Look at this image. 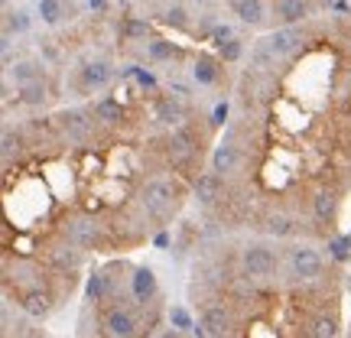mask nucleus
Returning a JSON list of instances; mask_svg holds the SVG:
<instances>
[{"label":"nucleus","instance_id":"17","mask_svg":"<svg viewBox=\"0 0 351 338\" xmlns=\"http://www.w3.org/2000/svg\"><path fill=\"white\" fill-rule=\"evenodd\" d=\"M36 16L46 26H62L72 16H78L75 0H36Z\"/></svg>","mask_w":351,"mask_h":338},{"label":"nucleus","instance_id":"16","mask_svg":"<svg viewBox=\"0 0 351 338\" xmlns=\"http://www.w3.org/2000/svg\"><path fill=\"white\" fill-rule=\"evenodd\" d=\"M130 289H134V300H137L140 309H147V306L160 300V283H156V274L150 267H137L130 274Z\"/></svg>","mask_w":351,"mask_h":338},{"label":"nucleus","instance_id":"25","mask_svg":"<svg viewBox=\"0 0 351 338\" xmlns=\"http://www.w3.org/2000/svg\"><path fill=\"white\" fill-rule=\"evenodd\" d=\"M91 114H95V121L104 127H121L124 124V104L117 98H98L91 101Z\"/></svg>","mask_w":351,"mask_h":338},{"label":"nucleus","instance_id":"11","mask_svg":"<svg viewBox=\"0 0 351 338\" xmlns=\"http://www.w3.org/2000/svg\"><path fill=\"white\" fill-rule=\"evenodd\" d=\"M231 10L244 26L251 29H267L274 26V3L267 0H231Z\"/></svg>","mask_w":351,"mask_h":338},{"label":"nucleus","instance_id":"33","mask_svg":"<svg viewBox=\"0 0 351 338\" xmlns=\"http://www.w3.org/2000/svg\"><path fill=\"white\" fill-rule=\"evenodd\" d=\"M218 56H221V62L225 65H234L244 59V39L241 36H231L225 46H218Z\"/></svg>","mask_w":351,"mask_h":338},{"label":"nucleus","instance_id":"14","mask_svg":"<svg viewBox=\"0 0 351 338\" xmlns=\"http://www.w3.org/2000/svg\"><path fill=\"white\" fill-rule=\"evenodd\" d=\"M313 10V0H274V26H300Z\"/></svg>","mask_w":351,"mask_h":338},{"label":"nucleus","instance_id":"37","mask_svg":"<svg viewBox=\"0 0 351 338\" xmlns=\"http://www.w3.org/2000/svg\"><path fill=\"white\" fill-rule=\"evenodd\" d=\"M156 338H189V332H182V328H176V326H166Z\"/></svg>","mask_w":351,"mask_h":338},{"label":"nucleus","instance_id":"13","mask_svg":"<svg viewBox=\"0 0 351 338\" xmlns=\"http://www.w3.org/2000/svg\"><path fill=\"white\" fill-rule=\"evenodd\" d=\"M62 234L72 244H78L82 251H91V248H98V238H101V228L95 218H88V215H75V218H69L62 225Z\"/></svg>","mask_w":351,"mask_h":338},{"label":"nucleus","instance_id":"36","mask_svg":"<svg viewBox=\"0 0 351 338\" xmlns=\"http://www.w3.org/2000/svg\"><path fill=\"white\" fill-rule=\"evenodd\" d=\"M332 254H335L339 261H348V257H351V251H348V241L335 238V241H332Z\"/></svg>","mask_w":351,"mask_h":338},{"label":"nucleus","instance_id":"29","mask_svg":"<svg viewBox=\"0 0 351 338\" xmlns=\"http://www.w3.org/2000/svg\"><path fill=\"white\" fill-rule=\"evenodd\" d=\"M88 300L91 302H104L108 300V289H111V276H108V267L104 270H95L88 276Z\"/></svg>","mask_w":351,"mask_h":338},{"label":"nucleus","instance_id":"4","mask_svg":"<svg viewBox=\"0 0 351 338\" xmlns=\"http://www.w3.org/2000/svg\"><path fill=\"white\" fill-rule=\"evenodd\" d=\"M111 82H114V65H111V59H101V56L85 59L72 72V88H75V95H82V98L95 95V91H104Z\"/></svg>","mask_w":351,"mask_h":338},{"label":"nucleus","instance_id":"8","mask_svg":"<svg viewBox=\"0 0 351 338\" xmlns=\"http://www.w3.org/2000/svg\"><path fill=\"white\" fill-rule=\"evenodd\" d=\"M199 322L208 328V335L212 338H228L231 335V326H234V309H231L228 296H218V300L205 302V306L199 309Z\"/></svg>","mask_w":351,"mask_h":338},{"label":"nucleus","instance_id":"1","mask_svg":"<svg viewBox=\"0 0 351 338\" xmlns=\"http://www.w3.org/2000/svg\"><path fill=\"white\" fill-rule=\"evenodd\" d=\"M182 202V182L173 176H150L137 192V205L147 212V218L163 221L179 208Z\"/></svg>","mask_w":351,"mask_h":338},{"label":"nucleus","instance_id":"18","mask_svg":"<svg viewBox=\"0 0 351 338\" xmlns=\"http://www.w3.org/2000/svg\"><path fill=\"white\" fill-rule=\"evenodd\" d=\"M33 33V13L26 7H10V0H3V39H20Z\"/></svg>","mask_w":351,"mask_h":338},{"label":"nucleus","instance_id":"9","mask_svg":"<svg viewBox=\"0 0 351 338\" xmlns=\"http://www.w3.org/2000/svg\"><path fill=\"white\" fill-rule=\"evenodd\" d=\"M225 192H228V179L218 176L215 169H205V173H199L192 179V199L202 208H215L218 202L225 199Z\"/></svg>","mask_w":351,"mask_h":338},{"label":"nucleus","instance_id":"32","mask_svg":"<svg viewBox=\"0 0 351 338\" xmlns=\"http://www.w3.org/2000/svg\"><path fill=\"white\" fill-rule=\"evenodd\" d=\"M169 326H176V328H182V332H192L195 328V315H192V309L189 306H169Z\"/></svg>","mask_w":351,"mask_h":338},{"label":"nucleus","instance_id":"20","mask_svg":"<svg viewBox=\"0 0 351 338\" xmlns=\"http://www.w3.org/2000/svg\"><path fill=\"white\" fill-rule=\"evenodd\" d=\"M16 302L29 319H49L52 309H56V293L52 289H33V293H23Z\"/></svg>","mask_w":351,"mask_h":338},{"label":"nucleus","instance_id":"6","mask_svg":"<svg viewBox=\"0 0 351 338\" xmlns=\"http://www.w3.org/2000/svg\"><path fill=\"white\" fill-rule=\"evenodd\" d=\"M244 163H247V153H244V147L234 140V134L228 130V137L212 150L208 169H215V173L225 176V179H234V176L244 169Z\"/></svg>","mask_w":351,"mask_h":338},{"label":"nucleus","instance_id":"3","mask_svg":"<svg viewBox=\"0 0 351 338\" xmlns=\"http://www.w3.org/2000/svg\"><path fill=\"white\" fill-rule=\"evenodd\" d=\"M280 270V254L267 241H247L238 254V274L251 280H270Z\"/></svg>","mask_w":351,"mask_h":338},{"label":"nucleus","instance_id":"30","mask_svg":"<svg viewBox=\"0 0 351 338\" xmlns=\"http://www.w3.org/2000/svg\"><path fill=\"white\" fill-rule=\"evenodd\" d=\"M163 20L169 26H176V29H195L192 16H189V7L182 3V0H173V3L166 7V10H163Z\"/></svg>","mask_w":351,"mask_h":338},{"label":"nucleus","instance_id":"38","mask_svg":"<svg viewBox=\"0 0 351 338\" xmlns=\"http://www.w3.org/2000/svg\"><path fill=\"white\" fill-rule=\"evenodd\" d=\"M137 338H153V335H150V332H143V335H137Z\"/></svg>","mask_w":351,"mask_h":338},{"label":"nucleus","instance_id":"23","mask_svg":"<svg viewBox=\"0 0 351 338\" xmlns=\"http://www.w3.org/2000/svg\"><path fill=\"white\" fill-rule=\"evenodd\" d=\"M339 315L328 313V309H319L306 319V338H339Z\"/></svg>","mask_w":351,"mask_h":338},{"label":"nucleus","instance_id":"26","mask_svg":"<svg viewBox=\"0 0 351 338\" xmlns=\"http://www.w3.org/2000/svg\"><path fill=\"white\" fill-rule=\"evenodd\" d=\"M192 78L199 82L202 88H212L218 85V78H221V62L215 59V56H195V62H192Z\"/></svg>","mask_w":351,"mask_h":338},{"label":"nucleus","instance_id":"24","mask_svg":"<svg viewBox=\"0 0 351 338\" xmlns=\"http://www.w3.org/2000/svg\"><path fill=\"white\" fill-rule=\"evenodd\" d=\"M276 65H280V56L267 43V36L254 39V46L247 49V69H254V72H276Z\"/></svg>","mask_w":351,"mask_h":338},{"label":"nucleus","instance_id":"19","mask_svg":"<svg viewBox=\"0 0 351 338\" xmlns=\"http://www.w3.org/2000/svg\"><path fill=\"white\" fill-rule=\"evenodd\" d=\"M3 78L16 82V88L33 85L39 78H46V59H16L10 69H3Z\"/></svg>","mask_w":351,"mask_h":338},{"label":"nucleus","instance_id":"28","mask_svg":"<svg viewBox=\"0 0 351 338\" xmlns=\"http://www.w3.org/2000/svg\"><path fill=\"white\" fill-rule=\"evenodd\" d=\"M26 143H29V137H26L23 127L3 124V166H10L13 163V153L20 156V150H23Z\"/></svg>","mask_w":351,"mask_h":338},{"label":"nucleus","instance_id":"27","mask_svg":"<svg viewBox=\"0 0 351 338\" xmlns=\"http://www.w3.org/2000/svg\"><path fill=\"white\" fill-rule=\"evenodd\" d=\"M52 95H56V91H49L46 78H39V82H33V85H23V88H20V91H16V101H20L23 108H43V104H46Z\"/></svg>","mask_w":351,"mask_h":338},{"label":"nucleus","instance_id":"35","mask_svg":"<svg viewBox=\"0 0 351 338\" xmlns=\"http://www.w3.org/2000/svg\"><path fill=\"white\" fill-rule=\"evenodd\" d=\"M225 124H228V104L225 101H218V104H215V111H212V127L218 130V127H225Z\"/></svg>","mask_w":351,"mask_h":338},{"label":"nucleus","instance_id":"2","mask_svg":"<svg viewBox=\"0 0 351 338\" xmlns=\"http://www.w3.org/2000/svg\"><path fill=\"white\" fill-rule=\"evenodd\" d=\"M52 127H56V134L65 140V143H72V147H88L91 140H95V130H98V121H95V114L91 108H65V111L52 114Z\"/></svg>","mask_w":351,"mask_h":338},{"label":"nucleus","instance_id":"39","mask_svg":"<svg viewBox=\"0 0 351 338\" xmlns=\"http://www.w3.org/2000/svg\"><path fill=\"white\" fill-rule=\"evenodd\" d=\"M348 36H351V33H348Z\"/></svg>","mask_w":351,"mask_h":338},{"label":"nucleus","instance_id":"12","mask_svg":"<svg viewBox=\"0 0 351 338\" xmlns=\"http://www.w3.org/2000/svg\"><path fill=\"white\" fill-rule=\"evenodd\" d=\"M267 43L274 46V52L280 56V62H289L296 52L306 46V26H276L274 33L267 36Z\"/></svg>","mask_w":351,"mask_h":338},{"label":"nucleus","instance_id":"31","mask_svg":"<svg viewBox=\"0 0 351 338\" xmlns=\"http://www.w3.org/2000/svg\"><path fill=\"white\" fill-rule=\"evenodd\" d=\"M150 20H137V16H127L124 23H121V39H150Z\"/></svg>","mask_w":351,"mask_h":338},{"label":"nucleus","instance_id":"21","mask_svg":"<svg viewBox=\"0 0 351 338\" xmlns=\"http://www.w3.org/2000/svg\"><path fill=\"white\" fill-rule=\"evenodd\" d=\"M261 221H263L261 225L263 234H267V238H276V241H287L300 231V221H296L289 212H280V208H276V212H267Z\"/></svg>","mask_w":351,"mask_h":338},{"label":"nucleus","instance_id":"10","mask_svg":"<svg viewBox=\"0 0 351 338\" xmlns=\"http://www.w3.org/2000/svg\"><path fill=\"white\" fill-rule=\"evenodd\" d=\"M153 114H156V121H160L163 127L176 130V127H182L189 121L192 108H189L186 98H176L173 91H166V95H160V98L153 101Z\"/></svg>","mask_w":351,"mask_h":338},{"label":"nucleus","instance_id":"5","mask_svg":"<svg viewBox=\"0 0 351 338\" xmlns=\"http://www.w3.org/2000/svg\"><path fill=\"white\" fill-rule=\"evenodd\" d=\"M287 261H289V274L296 276L300 283H313V280H322V276H326V257L315 251V248H309V244L289 248Z\"/></svg>","mask_w":351,"mask_h":338},{"label":"nucleus","instance_id":"15","mask_svg":"<svg viewBox=\"0 0 351 338\" xmlns=\"http://www.w3.org/2000/svg\"><path fill=\"white\" fill-rule=\"evenodd\" d=\"M309 208H313V218L319 225H335V218H339V195H335V189L332 186H319L309 195Z\"/></svg>","mask_w":351,"mask_h":338},{"label":"nucleus","instance_id":"34","mask_svg":"<svg viewBox=\"0 0 351 338\" xmlns=\"http://www.w3.org/2000/svg\"><path fill=\"white\" fill-rule=\"evenodd\" d=\"M231 36H238V33H234V29H231L228 23H218V26L212 29V33H208V39H212L215 46H225V43H228Z\"/></svg>","mask_w":351,"mask_h":338},{"label":"nucleus","instance_id":"7","mask_svg":"<svg viewBox=\"0 0 351 338\" xmlns=\"http://www.w3.org/2000/svg\"><path fill=\"white\" fill-rule=\"evenodd\" d=\"M82 263H85V251H82L78 244H72L65 234L59 244H49V248H46V267H49L52 274L72 276L82 270Z\"/></svg>","mask_w":351,"mask_h":338},{"label":"nucleus","instance_id":"22","mask_svg":"<svg viewBox=\"0 0 351 338\" xmlns=\"http://www.w3.org/2000/svg\"><path fill=\"white\" fill-rule=\"evenodd\" d=\"M147 59L153 65H176V62H182V49L176 46L173 39L150 36L147 39Z\"/></svg>","mask_w":351,"mask_h":338}]
</instances>
